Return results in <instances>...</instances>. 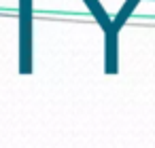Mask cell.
Returning a JSON list of instances; mask_svg holds the SVG:
<instances>
[{
  "instance_id": "1",
  "label": "cell",
  "mask_w": 155,
  "mask_h": 148,
  "mask_svg": "<svg viewBox=\"0 0 155 148\" xmlns=\"http://www.w3.org/2000/svg\"><path fill=\"white\" fill-rule=\"evenodd\" d=\"M19 72H32V0H19Z\"/></svg>"
},
{
  "instance_id": "2",
  "label": "cell",
  "mask_w": 155,
  "mask_h": 148,
  "mask_svg": "<svg viewBox=\"0 0 155 148\" xmlns=\"http://www.w3.org/2000/svg\"><path fill=\"white\" fill-rule=\"evenodd\" d=\"M87 2V7H89V11L94 13V17L98 19V24L102 26V30L108 34V32H113V24L108 21V17H106V13L102 11V7H100V2L98 0H85Z\"/></svg>"
},
{
  "instance_id": "3",
  "label": "cell",
  "mask_w": 155,
  "mask_h": 148,
  "mask_svg": "<svg viewBox=\"0 0 155 148\" xmlns=\"http://www.w3.org/2000/svg\"><path fill=\"white\" fill-rule=\"evenodd\" d=\"M136 5H138V0H127V2L123 5V9L119 11V15H117V19H115V24H113V32L117 34V30L125 24V19L130 17V13L136 9Z\"/></svg>"
}]
</instances>
